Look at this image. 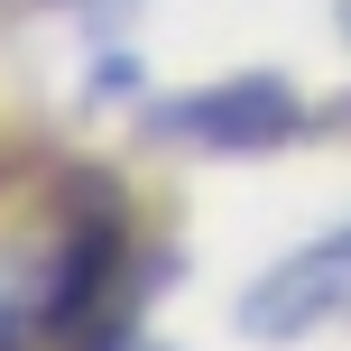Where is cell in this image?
Here are the masks:
<instances>
[{"label":"cell","mask_w":351,"mask_h":351,"mask_svg":"<svg viewBox=\"0 0 351 351\" xmlns=\"http://www.w3.org/2000/svg\"><path fill=\"white\" fill-rule=\"evenodd\" d=\"M139 231H130L121 185H102V167H74L65 185V231L47 241V268H37L28 305H37V333L56 351H121L139 333Z\"/></svg>","instance_id":"obj_1"},{"label":"cell","mask_w":351,"mask_h":351,"mask_svg":"<svg viewBox=\"0 0 351 351\" xmlns=\"http://www.w3.org/2000/svg\"><path fill=\"white\" fill-rule=\"evenodd\" d=\"M139 130L167 148H204V158H278V148H296L315 130V111H305V93L287 74H222V84L148 102Z\"/></svg>","instance_id":"obj_2"},{"label":"cell","mask_w":351,"mask_h":351,"mask_svg":"<svg viewBox=\"0 0 351 351\" xmlns=\"http://www.w3.org/2000/svg\"><path fill=\"white\" fill-rule=\"evenodd\" d=\"M342 324H351V222L287 250L278 268H259L241 287V333L250 342H305V333H342Z\"/></svg>","instance_id":"obj_3"},{"label":"cell","mask_w":351,"mask_h":351,"mask_svg":"<svg viewBox=\"0 0 351 351\" xmlns=\"http://www.w3.org/2000/svg\"><path fill=\"white\" fill-rule=\"evenodd\" d=\"M37 342V305L28 296H0V351H28Z\"/></svg>","instance_id":"obj_4"},{"label":"cell","mask_w":351,"mask_h":351,"mask_svg":"<svg viewBox=\"0 0 351 351\" xmlns=\"http://www.w3.org/2000/svg\"><path fill=\"white\" fill-rule=\"evenodd\" d=\"M333 28H342V47H351V0H333Z\"/></svg>","instance_id":"obj_6"},{"label":"cell","mask_w":351,"mask_h":351,"mask_svg":"<svg viewBox=\"0 0 351 351\" xmlns=\"http://www.w3.org/2000/svg\"><path fill=\"white\" fill-rule=\"evenodd\" d=\"M121 351H167V342H148V333H130V342H121Z\"/></svg>","instance_id":"obj_7"},{"label":"cell","mask_w":351,"mask_h":351,"mask_svg":"<svg viewBox=\"0 0 351 351\" xmlns=\"http://www.w3.org/2000/svg\"><path fill=\"white\" fill-rule=\"evenodd\" d=\"M315 130H333V139H351V93H333V102L315 111Z\"/></svg>","instance_id":"obj_5"}]
</instances>
